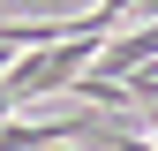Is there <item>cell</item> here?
<instances>
[{"mask_svg":"<svg viewBox=\"0 0 158 151\" xmlns=\"http://www.w3.org/2000/svg\"><path fill=\"white\" fill-rule=\"evenodd\" d=\"M98 45H106V38H60V45H30V53H15V61H8L0 91H8L15 106H23V98H53V91H68L75 76L98 61Z\"/></svg>","mask_w":158,"mask_h":151,"instance_id":"cell-1","label":"cell"},{"mask_svg":"<svg viewBox=\"0 0 158 151\" xmlns=\"http://www.w3.org/2000/svg\"><path fill=\"white\" fill-rule=\"evenodd\" d=\"M0 15H8V0H0Z\"/></svg>","mask_w":158,"mask_h":151,"instance_id":"cell-2","label":"cell"}]
</instances>
